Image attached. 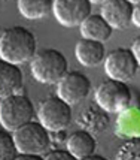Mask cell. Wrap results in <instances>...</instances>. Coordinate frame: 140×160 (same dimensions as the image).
<instances>
[{
	"label": "cell",
	"mask_w": 140,
	"mask_h": 160,
	"mask_svg": "<svg viewBox=\"0 0 140 160\" xmlns=\"http://www.w3.org/2000/svg\"><path fill=\"white\" fill-rule=\"evenodd\" d=\"M130 3H133V5H136V3H140V0H128Z\"/></svg>",
	"instance_id": "d4e9b609"
},
{
	"label": "cell",
	"mask_w": 140,
	"mask_h": 160,
	"mask_svg": "<svg viewBox=\"0 0 140 160\" xmlns=\"http://www.w3.org/2000/svg\"><path fill=\"white\" fill-rule=\"evenodd\" d=\"M37 117L51 133L66 130L73 120L72 105H69L60 96H49L40 102Z\"/></svg>",
	"instance_id": "8992f818"
},
{
	"label": "cell",
	"mask_w": 140,
	"mask_h": 160,
	"mask_svg": "<svg viewBox=\"0 0 140 160\" xmlns=\"http://www.w3.org/2000/svg\"><path fill=\"white\" fill-rule=\"evenodd\" d=\"M131 24L140 28V3H136L133 8V18H131Z\"/></svg>",
	"instance_id": "44dd1931"
},
{
	"label": "cell",
	"mask_w": 140,
	"mask_h": 160,
	"mask_svg": "<svg viewBox=\"0 0 140 160\" xmlns=\"http://www.w3.org/2000/svg\"><path fill=\"white\" fill-rule=\"evenodd\" d=\"M43 160H77L73 154H70L67 150H52L46 153Z\"/></svg>",
	"instance_id": "d6986e66"
},
{
	"label": "cell",
	"mask_w": 140,
	"mask_h": 160,
	"mask_svg": "<svg viewBox=\"0 0 140 160\" xmlns=\"http://www.w3.org/2000/svg\"><path fill=\"white\" fill-rule=\"evenodd\" d=\"M94 99H96V103L103 111L112 112V114H122L130 109L133 94L127 82L109 78L101 84H98L94 93Z\"/></svg>",
	"instance_id": "277c9868"
},
{
	"label": "cell",
	"mask_w": 140,
	"mask_h": 160,
	"mask_svg": "<svg viewBox=\"0 0 140 160\" xmlns=\"http://www.w3.org/2000/svg\"><path fill=\"white\" fill-rule=\"evenodd\" d=\"M91 91V81L79 70H67L64 77L57 82V96L69 105L81 103Z\"/></svg>",
	"instance_id": "ba28073f"
},
{
	"label": "cell",
	"mask_w": 140,
	"mask_h": 160,
	"mask_svg": "<svg viewBox=\"0 0 140 160\" xmlns=\"http://www.w3.org/2000/svg\"><path fill=\"white\" fill-rule=\"evenodd\" d=\"M22 72L18 64L0 58V99L21 91Z\"/></svg>",
	"instance_id": "4fadbf2b"
},
{
	"label": "cell",
	"mask_w": 140,
	"mask_h": 160,
	"mask_svg": "<svg viewBox=\"0 0 140 160\" xmlns=\"http://www.w3.org/2000/svg\"><path fill=\"white\" fill-rule=\"evenodd\" d=\"M134 5L128 0H106L100 14L113 30H125L131 24Z\"/></svg>",
	"instance_id": "30bf717a"
},
{
	"label": "cell",
	"mask_w": 140,
	"mask_h": 160,
	"mask_svg": "<svg viewBox=\"0 0 140 160\" xmlns=\"http://www.w3.org/2000/svg\"><path fill=\"white\" fill-rule=\"evenodd\" d=\"M67 58L61 51L55 48H45L37 51L30 60L31 75L37 82L57 84L67 72Z\"/></svg>",
	"instance_id": "7a4b0ae2"
},
{
	"label": "cell",
	"mask_w": 140,
	"mask_h": 160,
	"mask_svg": "<svg viewBox=\"0 0 140 160\" xmlns=\"http://www.w3.org/2000/svg\"><path fill=\"white\" fill-rule=\"evenodd\" d=\"M15 160H43V157L40 154H22V153H20L16 157H15Z\"/></svg>",
	"instance_id": "7402d4cb"
},
{
	"label": "cell",
	"mask_w": 140,
	"mask_h": 160,
	"mask_svg": "<svg viewBox=\"0 0 140 160\" xmlns=\"http://www.w3.org/2000/svg\"><path fill=\"white\" fill-rule=\"evenodd\" d=\"M75 54H76L77 62L81 63L82 66L96 68V66H98V64H101V63L105 62L106 51H105L103 42L82 38L76 43Z\"/></svg>",
	"instance_id": "8fae6325"
},
{
	"label": "cell",
	"mask_w": 140,
	"mask_h": 160,
	"mask_svg": "<svg viewBox=\"0 0 140 160\" xmlns=\"http://www.w3.org/2000/svg\"><path fill=\"white\" fill-rule=\"evenodd\" d=\"M18 156V150L15 145L14 135L9 130L0 129V160H15Z\"/></svg>",
	"instance_id": "e0dca14e"
},
{
	"label": "cell",
	"mask_w": 140,
	"mask_h": 160,
	"mask_svg": "<svg viewBox=\"0 0 140 160\" xmlns=\"http://www.w3.org/2000/svg\"><path fill=\"white\" fill-rule=\"evenodd\" d=\"M82 160H109V159H106L105 156H100V154H91V156H88V157H85Z\"/></svg>",
	"instance_id": "603a6c76"
},
{
	"label": "cell",
	"mask_w": 140,
	"mask_h": 160,
	"mask_svg": "<svg viewBox=\"0 0 140 160\" xmlns=\"http://www.w3.org/2000/svg\"><path fill=\"white\" fill-rule=\"evenodd\" d=\"M35 117V106L30 99L18 91L0 99V124L9 132L31 121Z\"/></svg>",
	"instance_id": "3957f363"
},
{
	"label": "cell",
	"mask_w": 140,
	"mask_h": 160,
	"mask_svg": "<svg viewBox=\"0 0 140 160\" xmlns=\"http://www.w3.org/2000/svg\"><path fill=\"white\" fill-rule=\"evenodd\" d=\"M105 72L112 79L128 82L137 73L139 63L131 48H116L105 57Z\"/></svg>",
	"instance_id": "52a82bcc"
},
{
	"label": "cell",
	"mask_w": 140,
	"mask_h": 160,
	"mask_svg": "<svg viewBox=\"0 0 140 160\" xmlns=\"http://www.w3.org/2000/svg\"><path fill=\"white\" fill-rule=\"evenodd\" d=\"M79 30H81L82 38L98 42L109 41L113 32L110 24L101 17V14H90L81 22Z\"/></svg>",
	"instance_id": "5bb4252c"
},
{
	"label": "cell",
	"mask_w": 140,
	"mask_h": 160,
	"mask_svg": "<svg viewBox=\"0 0 140 160\" xmlns=\"http://www.w3.org/2000/svg\"><path fill=\"white\" fill-rule=\"evenodd\" d=\"M37 52V39L31 30L21 26L7 27L0 33V58L14 64L30 62Z\"/></svg>",
	"instance_id": "6da1fadb"
},
{
	"label": "cell",
	"mask_w": 140,
	"mask_h": 160,
	"mask_svg": "<svg viewBox=\"0 0 140 160\" xmlns=\"http://www.w3.org/2000/svg\"><path fill=\"white\" fill-rule=\"evenodd\" d=\"M131 51H133L134 57H136V60H137V63H139V66H140V36H137L133 41V43H131Z\"/></svg>",
	"instance_id": "ffe728a7"
},
{
	"label": "cell",
	"mask_w": 140,
	"mask_h": 160,
	"mask_svg": "<svg viewBox=\"0 0 140 160\" xmlns=\"http://www.w3.org/2000/svg\"><path fill=\"white\" fill-rule=\"evenodd\" d=\"M54 0H16L20 14L27 20H40L52 11Z\"/></svg>",
	"instance_id": "2e32d148"
},
{
	"label": "cell",
	"mask_w": 140,
	"mask_h": 160,
	"mask_svg": "<svg viewBox=\"0 0 140 160\" xmlns=\"http://www.w3.org/2000/svg\"><path fill=\"white\" fill-rule=\"evenodd\" d=\"M14 135V141L18 153L22 154H42L52 144L51 132L40 121H28L18 127Z\"/></svg>",
	"instance_id": "5b68a950"
},
{
	"label": "cell",
	"mask_w": 140,
	"mask_h": 160,
	"mask_svg": "<svg viewBox=\"0 0 140 160\" xmlns=\"http://www.w3.org/2000/svg\"><path fill=\"white\" fill-rule=\"evenodd\" d=\"M96 148H97V141L94 135L85 129L70 133L66 139V150L70 154H73L77 160H82L94 154Z\"/></svg>",
	"instance_id": "7c38bea8"
},
{
	"label": "cell",
	"mask_w": 140,
	"mask_h": 160,
	"mask_svg": "<svg viewBox=\"0 0 140 160\" xmlns=\"http://www.w3.org/2000/svg\"><path fill=\"white\" fill-rule=\"evenodd\" d=\"M106 0H91V3L92 5H103Z\"/></svg>",
	"instance_id": "cb8c5ba5"
},
{
	"label": "cell",
	"mask_w": 140,
	"mask_h": 160,
	"mask_svg": "<svg viewBox=\"0 0 140 160\" xmlns=\"http://www.w3.org/2000/svg\"><path fill=\"white\" fill-rule=\"evenodd\" d=\"M115 160H140V136H134L119 147Z\"/></svg>",
	"instance_id": "ac0fdd59"
},
{
	"label": "cell",
	"mask_w": 140,
	"mask_h": 160,
	"mask_svg": "<svg viewBox=\"0 0 140 160\" xmlns=\"http://www.w3.org/2000/svg\"><path fill=\"white\" fill-rule=\"evenodd\" d=\"M109 115L107 112L103 111L100 106L94 108V106H88L85 111H82L77 117V123L82 126V129L94 133H100L103 132L106 127L109 126Z\"/></svg>",
	"instance_id": "9a60e30c"
},
{
	"label": "cell",
	"mask_w": 140,
	"mask_h": 160,
	"mask_svg": "<svg viewBox=\"0 0 140 160\" xmlns=\"http://www.w3.org/2000/svg\"><path fill=\"white\" fill-rule=\"evenodd\" d=\"M91 0H54L52 14L64 27H76L91 14Z\"/></svg>",
	"instance_id": "9c48e42d"
}]
</instances>
